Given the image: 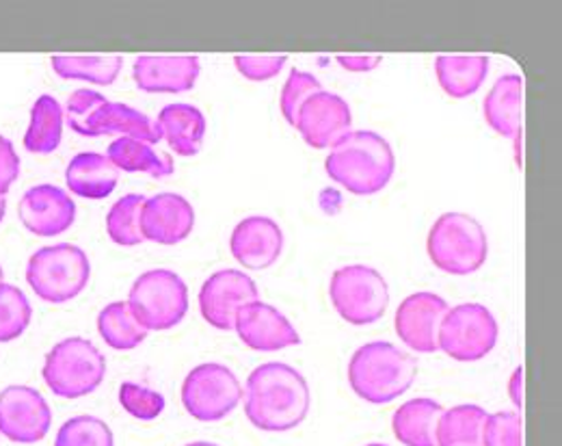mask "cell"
<instances>
[{
    "instance_id": "obj_1",
    "label": "cell",
    "mask_w": 562,
    "mask_h": 446,
    "mask_svg": "<svg viewBox=\"0 0 562 446\" xmlns=\"http://www.w3.org/2000/svg\"><path fill=\"white\" fill-rule=\"evenodd\" d=\"M243 397L249 423L269 434H283L299 427L312 408L307 379L283 363H267L254 369L247 377Z\"/></svg>"
},
{
    "instance_id": "obj_2",
    "label": "cell",
    "mask_w": 562,
    "mask_h": 446,
    "mask_svg": "<svg viewBox=\"0 0 562 446\" xmlns=\"http://www.w3.org/2000/svg\"><path fill=\"white\" fill-rule=\"evenodd\" d=\"M327 176L352 196L381 193L396 171L390 142L374 131H351L325 160Z\"/></svg>"
},
{
    "instance_id": "obj_3",
    "label": "cell",
    "mask_w": 562,
    "mask_h": 446,
    "mask_svg": "<svg viewBox=\"0 0 562 446\" xmlns=\"http://www.w3.org/2000/svg\"><path fill=\"white\" fill-rule=\"evenodd\" d=\"M416 375L418 363L385 341L359 347L349 363L352 392L372 405H385L403 397L414 386Z\"/></svg>"
},
{
    "instance_id": "obj_4",
    "label": "cell",
    "mask_w": 562,
    "mask_h": 446,
    "mask_svg": "<svg viewBox=\"0 0 562 446\" xmlns=\"http://www.w3.org/2000/svg\"><path fill=\"white\" fill-rule=\"evenodd\" d=\"M66 120L71 131L80 137L122 135L143 144L162 142V133L149 115L122 102H111L93 89H76L66 107Z\"/></svg>"
},
{
    "instance_id": "obj_5",
    "label": "cell",
    "mask_w": 562,
    "mask_h": 446,
    "mask_svg": "<svg viewBox=\"0 0 562 446\" xmlns=\"http://www.w3.org/2000/svg\"><path fill=\"white\" fill-rule=\"evenodd\" d=\"M426 252L439 271L472 276L487 263V232L472 215L443 213L428 232Z\"/></svg>"
},
{
    "instance_id": "obj_6",
    "label": "cell",
    "mask_w": 562,
    "mask_h": 446,
    "mask_svg": "<svg viewBox=\"0 0 562 446\" xmlns=\"http://www.w3.org/2000/svg\"><path fill=\"white\" fill-rule=\"evenodd\" d=\"M91 280V263L85 249L59 243L37 249L26 265V282L35 296L48 303H68Z\"/></svg>"
},
{
    "instance_id": "obj_7",
    "label": "cell",
    "mask_w": 562,
    "mask_h": 446,
    "mask_svg": "<svg viewBox=\"0 0 562 446\" xmlns=\"http://www.w3.org/2000/svg\"><path fill=\"white\" fill-rule=\"evenodd\" d=\"M106 375V358L82 338L70 336L57 343L44 363L42 377L53 394L61 399H82L100 388Z\"/></svg>"
},
{
    "instance_id": "obj_8",
    "label": "cell",
    "mask_w": 562,
    "mask_h": 446,
    "mask_svg": "<svg viewBox=\"0 0 562 446\" xmlns=\"http://www.w3.org/2000/svg\"><path fill=\"white\" fill-rule=\"evenodd\" d=\"M128 305L147 332H167L189 312V287L171 269H151L133 282Z\"/></svg>"
},
{
    "instance_id": "obj_9",
    "label": "cell",
    "mask_w": 562,
    "mask_h": 446,
    "mask_svg": "<svg viewBox=\"0 0 562 446\" xmlns=\"http://www.w3.org/2000/svg\"><path fill=\"white\" fill-rule=\"evenodd\" d=\"M329 298L349 325L366 327L385 316L390 308V287L376 269L347 265L331 276Z\"/></svg>"
},
{
    "instance_id": "obj_10",
    "label": "cell",
    "mask_w": 562,
    "mask_h": 446,
    "mask_svg": "<svg viewBox=\"0 0 562 446\" xmlns=\"http://www.w3.org/2000/svg\"><path fill=\"white\" fill-rule=\"evenodd\" d=\"M499 327L483 303H459L448 308L439 327V349L457 363H479L497 345Z\"/></svg>"
},
{
    "instance_id": "obj_11",
    "label": "cell",
    "mask_w": 562,
    "mask_h": 446,
    "mask_svg": "<svg viewBox=\"0 0 562 446\" xmlns=\"http://www.w3.org/2000/svg\"><path fill=\"white\" fill-rule=\"evenodd\" d=\"M243 386L236 372L218 363L195 367L182 381V405L202 423L227 419L243 401Z\"/></svg>"
},
{
    "instance_id": "obj_12",
    "label": "cell",
    "mask_w": 562,
    "mask_h": 446,
    "mask_svg": "<svg viewBox=\"0 0 562 446\" xmlns=\"http://www.w3.org/2000/svg\"><path fill=\"white\" fill-rule=\"evenodd\" d=\"M53 427L44 394L31 386H7L0 392V434L18 445L42 443Z\"/></svg>"
},
{
    "instance_id": "obj_13",
    "label": "cell",
    "mask_w": 562,
    "mask_h": 446,
    "mask_svg": "<svg viewBox=\"0 0 562 446\" xmlns=\"http://www.w3.org/2000/svg\"><path fill=\"white\" fill-rule=\"evenodd\" d=\"M294 129L310 148L334 149L351 133V107L342 96L323 89L301 107Z\"/></svg>"
},
{
    "instance_id": "obj_14",
    "label": "cell",
    "mask_w": 562,
    "mask_h": 446,
    "mask_svg": "<svg viewBox=\"0 0 562 446\" xmlns=\"http://www.w3.org/2000/svg\"><path fill=\"white\" fill-rule=\"evenodd\" d=\"M260 299L254 278L238 269H221L212 274L200 291V310L214 330H234L236 314L251 301Z\"/></svg>"
},
{
    "instance_id": "obj_15",
    "label": "cell",
    "mask_w": 562,
    "mask_h": 446,
    "mask_svg": "<svg viewBox=\"0 0 562 446\" xmlns=\"http://www.w3.org/2000/svg\"><path fill=\"white\" fill-rule=\"evenodd\" d=\"M446 299L435 293H414L405 299L394 319L398 338L416 354L439 352V327L448 312Z\"/></svg>"
},
{
    "instance_id": "obj_16",
    "label": "cell",
    "mask_w": 562,
    "mask_h": 446,
    "mask_svg": "<svg viewBox=\"0 0 562 446\" xmlns=\"http://www.w3.org/2000/svg\"><path fill=\"white\" fill-rule=\"evenodd\" d=\"M238 338L254 352L271 354L301 345V336L280 310L267 301L247 303L234 321Z\"/></svg>"
},
{
    "instance_id": "obj_17",
    "label": "cell",
    "mask_w": 562,
    "mask_h": 446,
    "mask_svg": "<svg viewBox=\"0 0 562 446\" xmlns=\"http://www.w3.org/2000/svg\"><path fill=\"white\" fill-rule=\"evenodd\" d=\"M18 215L31 234L53 238L68 232L74 225L76 204L66 189L55 185H37L22 196Z\"/></svg>"
},
{
    "instance_id": "obj_18",
    "label": "cell",
    "mask_w": 562,
    "mask_h": 446,
    "mask_svg": "<svg viewBox=\"0 0 562 446\" xmlns=\"http://www.w3.org/2000/svg\"><path fill=\"white\" fill-rule=\"evenodd\" d=\"M195 227V209L180 193H156L145 200L140 211V232L145 241L178 245Z\"/></svg>"
},
{
    "instance_id": "obj_19",
    "label": "cell",
    "mask_w": 562,
    "mask_h": 446,
    "mask_svg": "<svg viewBox=\"0 0 562 446\" xmlns=\"http://www.w3.org/2000/svg\"><path fill=\"white\" fill-rule=\"evenodd\" d=\"M229 252L240 267L251 271H265L280 260L283 252V232L271 218H245L232 230Z\"/></svg>"
},
{
    "instance_id": "obj_20",
    "label": "cell",
    "mask_w": 562,
    "mask_h": 446,
    "mask_svg": "<svg viewBox=\"0 0 562 446\" xmlns=\"http://www.w3.org/2000/svg\"><path fill=\"white\" fill-rule=\"evenodd\" d=\"M202 75L195 55H140L133 66V80L145 93H184Z\"/></svg>"
},
{
    "instance_id": "obj_21",
    "label": "cell",
    "mask_w": 562,
    "mask_h": 446,
    "mask_svg": "<svg viewBox=\"0 0 562 446\" xmlns=\"http://www.w3.org/2000/svg\"><path fill=\"white\" fill-rule=\"evenodd\" d=\"M120 180V169L106 154L80 152L66 169V185L74 196L85 200L109 198Z\"/></svg>"
},
{
    "instance_id": "obj_22",
    "label": "cell",
    "mask_w": 562,
    "mask_h": 446,
    "mask_svg": "<svg viewBox=\"0 0 562 446\" xmlns=\"http://www.w3.org/2000/svg\"><path fill=\"white\" fill-rule=\"evenodd\" d=\"M483 115L499 137H517L524 120V78L499 76L483 102Z\"/></svg>"
},
{
    "instance_id": "obj_23",
    "label": "cell",
    "mask_w": 562,
    "mask_h": 446,
    "mask_svg": "<svg viewBox=\"0 0 562 446\" xmlns=\"http://www.w3.org/2000/svg\"><path fill=\"white\" fill-rule=\"evenodd\" d=\"M162 140H167L169 148L178 156H195L204 146L206 137V118L204 113L184 102L167 104L156 120Z\"/></svg>"
},
{
    "instance_id": "obj_24",
    "label": "cell",
    "mask_w": 562,
    "mask_h": 446,
    "mask_svg": "<svg viewBox=\"0 0 562 446\" xmlns=\"http://www.w3.org/2000/svg\"><path fill=\"white\" fill-rule=\"evenodd\" d=\"M439 87L454 100L474 96L490 75V57L485 55H439L435 59Z\"/></svg>"
},
{
    "instance_id": "obj_25",
    "label": "cell",
    "mask_w": 562,
    "mask_h": 446,
    "mask_svg": "<svg viewBox=\"0 0 562 446\" xmlns=\"http://www.w3.org/2000/svg\"><path fill=\"white\" fill-rule=\"evenodd\" d=\"M443 414L441 403L432 399H412L403 403L392 416V430L401 445L437 446V421Z\"/></svg>"
},
{
    "instance_id": "obj_26",
    "label": "cell",
    "mask_w": 562,
    "mask_h": 446,
    "mask_svg": "<svg viewBox=\"0 0 562 446\" xmlns=\"http://www.w3.org/2000/svg\"><path fill=\"white\" fill-rule=\"evenodd\" d=\"M64 109L59 100L44 93L31 109V124L24 135V148L31 154H53L64 140Z\"/></svg>"
},
{
    "instance_id": "obj_27",
    "label": "cell",
    "mask_w": 562,
    "mask_h": 446,
    "mask_svg": "<svg viewBox=\"0 0 562 446\" xmlns=\"http://www.w3.org/2000/svg\"><path fill=\"white\" fill-rule=\"evenodd\" d=\"M487 416L490 414L474 403L443 410L435 432L437 446H483V430Z\"/></svg>"
},
{
    "instance_id": "obj_28",
    "label": "cell",
    "mask_w": 562,
    "mask_h": 446,
    "mask_svg": "<svg viewBox=\"0 0 562 446\" xmlns=\"http://www.w3.org/2000/svg\"><path fill=\"white\" fill-rule=\"evenodd\" d=\"M98 334L115 352H133L147 338V330L135 319L128 301H113L98 314Z\"/></svg>"
},
{
    "instance_id": "obj_29",
    "label": "cell",
    "mask_w": 562,
    "mask_h": 446,
    "mask_svg": "<svg viewBox=\"0 0 562 446\" xmlns=\"http://www.w3.org/2000/svg\"><path fill=\"white\" fill-rule=\"evenodd\" d=\"M106 156L120 171L126 174H147L151 178H167L176 171L171 156H160L149 144H143L133 137L115 140L106 149Z\"/></svg>"
},
{
    "instance_id": "obj_30",
    "label": "cell",
    "mask_w": 562,
    "mask_h": 446,
    "mask_svg": "<svg viewBox=\"0 0 562 446\" xmlns=\"http://www.w3.org/2000/svg\"><path fill=\"white\" fill-rule=\"evenodd\" d=\"M50 66L55 75L66 80H87L109 87L122 73L124 59L120 55H55Z\"/></svg>"
},
{
    "instance_id": "obj_31",
    "label": "cell",
    "mask_w": 562,
    "mask_h": 446,
    "mask_svg": "<svg viewBox=\"0 0 562 446\" xmlns=\"http://www.w3.org/2000/svg\"><path fill=\"white\" fill-rule=\"evenodd\" d=\"M145 200V196L128 193L120 198L106 213V234L115 245L135 247L145 241L140 232V211Z\"/></svg>"
},
{
    "instance_id": "obj_32",
    "label": "cell",
    "mask_w": 562,
    "mask_h": 446,
    "mask_svg": "<svg viewBox=\"0 0 562 446\" xmlns=\"http://www.w3.org/2000/svg\"><path fill=\"white\" fill-rule=\"evenodd\" d=\"M33 319L31 301L13 285L0 282V345L20 338Z\"/></svg>"
},
{
    "instance_id": "obj_33",
    "label": "cell",
    "mask_w": 562,
    "mask_h": 446,
    "mask_svg": "<svg viewBox=\"0 0 562 446\" xmlns=\"http://www.w3.org/2000/svg\"><path fill=\"white\" fill-rule=\"evenodd\" d=\"M55 446H115V438L102 419L74 416L57 432Z\"/></svg>"
},
{
    "instance_id": "obj_34",
    "label": "cell",
    "mask_w": 562,
    "mask_h": 446,
    "mask_svg": "<svg viewBox=\"0 0 562 446\" xmlns=\"http://www.w3.org/2000/svg\"><path fill=\"white\" fill-rule=\"evenodd\" d=\"M318 91H323V85L316 76L310 75V73H301V70H292L288 75V80L281 89L280 109L281 115L285 118V122L290 126H296V118H299L301 107L312 96H316Z\"/></svg>"
},
{
    "instance_id": "obj_35",
    "label": "cell",
    "mask_w": 562,
    "mask_h": 446,
    "mask_svg": "<svg viewBox=\"0 0 562 446\" xmlns=\"http://www.w3.org/2000/svg\"><path fill=\"white\" fill-rule=\"evenodd\" d=\"M120 405L137 421H156L167 403L160 392L135 381H124L120 386Z\"/></svg>"
},
{
    "instance_id": "obj_36",
    "label": "cell",
    "mask_w": 562,
    "mask_h": 446,
    "mask_svg": "<svg viewBox=\"0 0 562 446\" xmlns=\"http://www.w3.org/2000/svg\"><path fill=\"white\" fill-rule=\"evenodd\" d=\"M483 446H524V421L517 412H495L487 416Z\"/></svg>"
},
{
    "instance_id": "obj_37",
    "label": "cell",
    "mask_w": 562,
    "mask_h": 446,
    "mask_svg": "<svg viewBox=\"0 0 562 446\" xmlns=\"http://www.w3.org/2000/svg\"><path fill=\"white\" fill-rule=\"evenodd\" d=\"M285 55H236L234 66L238 75L254 82H265L280 75L285 66Z\"/></svg>"
},
{
    "instance_id": "obj_38",
    "label": "cell",
    "mask_w": 562,
    "mask_h": 446,
    "mask_svg": "<svg viewBox=\"0 0 562 446\" xmlns=\"http://www.w3.org/2000/svg\"><path fill=\"white\" fill-rule=\"evenodd\" d=\"M20 176V156L13 144L0 135V198H7Z\"/></svg>"
},
{
    "instance_id": "obj_39",
    "label": "cell",
    "mask_w": 562,
    "mask_h": 446,
    "mask_svg": "<svg viewBox=\"0 0 562 446\" xmlns=\"http://www.w3.org/2000/svg\"><path fill=\"white\" fill-rule=\"evenodd\" d=\"M336 59L347 73H355V75L372 73L383 64L381 55H338Z\"/></svg>"
},
{
    "instance_id": "obj_40",
    "label": "cell",
    "mask_w": 562,
    "mask_h": 446,
    "mask_svg": "<svg viewBox=\"0 0 562 446\" xmlns=\"http://www.w3.org/2000/svg\"><path fill=\"white\" fill-rule=\"evenodd\" d=\"M508 397L513 401V405L521 412L524 408V369L517 367L513 375H510V381H508Z\"/></svg>"
},
{
    "instance_id": "obj_41",
    "label": "cell",
    "mask_w": 562,
    "mask_h": 446,
    "mask_svg": "<svg viewBox=\"0 0 562 446\" xmlns=\"http://www.w3.org/2000/svg\"><path fill=\"white\" fill-rule=\"evenodd\" d=\"M4 215H7V198H0V223L4 220Z\"/></svg>"
},
{
    "instance_id": "obj_42",
    "label": "cell",
    "mask_w": 562,
    "mask_h": 446,
    "mask_svg": "<svg viewBox=\"0 0 562 446\" xmlns=\"http://www.w3.org/2000/svg\"><path fill=\"white\" fill-rule=\"evenodd\" d=\"M187 446H218V445H214V443H204V441H202V443H191V445H187Z\"/></svg>"
},
{
    "instance_id": "obj_43",
    "label": "cell",
    "mask_w": 562,
    "mask_h": 446,
    "mask_svg": "<svg viewBox=\"0 0 562 446\" xmlns=\"http://www.w3.org/2000/svg\"><path fill=\"white\" fill-rule=\"evenodd\" d=\"M2 278H4V274H2V267H0V282H2Z\"/></svg>"
},
{
    "instance_id": "obj_44",
    "label": "cell",
    "mask_w": 562,
    "mask_h": 446,
    "mask_svg": "<svg viewBox=\"0 0 562 446\" xmlns=\"http://www.w3.org/2000/svg\"><path fill=\"white\" fill-rule=\"evenodd\" d=\"M368 446H387V445H368Z\"/></svg>"
}]
</instances>
